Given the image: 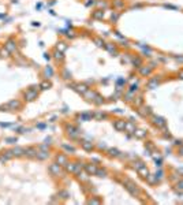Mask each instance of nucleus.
<instances>
[{"label":"nucleus","instance_id":"10","mask_svg":"<svg viewBox=\"0 0 183 205\" xmlns=\"http://www.w3.org/2000/svg\"><path fill=\"white\" fill-rule=\"evenodd\" d=\"M67 161H68L67 154H64V153H59V154H56V163H59L61 167H64Z\"/></svg>","mask_w":183,"mask_h":205},{"label":"nucleus","instance_id":"14","mask_svg":"<svg viewBox=\"0 0 183 205\" xmlns=\"http://www.w3.org/2000/svg\"><path fill=\"white\" fill-rule=\"evenodd\" d=\"M52 53H53V58H55V60L56 62H60L61 63V62L64 60V55H63V52L61 51H59V49L55 48L53 51H52Z\"/></svg>","mask_w":183,"mask_h":205},{"label":"nucleus","instance_id":"36","mask_svg":"<svg viewBox=\"0 0 183 205\" xmlns=\"http://www.w3.org/2000/svg\"><path fill=\"white\" fill-rule=\"evenodd\" d=\"M133 63H137V64H141V59H134V60H133Z\"/></svg>","mask_w":183,"mask_h":205},{"label":"nucleus","instance_id":"28","mask_svg":"<svg viewBox=\"0 0 183 205\" xmlns=\"http://www.w3.org/2000/svg\"><path fill=\"white\" fill-rule=\"evenodd\" d=\"M6 141L8 142V144H15L18 140H16V137H13V138H6Z\"/></svg>","mask_w":183,"mask_h":205},{"label":"nucleus","instance_id":"34","mask_svg":"<svg viewBox=\"0 0 183 205\" xmlns=\"http://www.w3.org/2000/svg\"><path fill=\"white\" fill-rule=\"evenodd\" d=\"M107 48H108V49H109V51L112 52V53H113V52H115V51H116V49H115V47H112V45H107Z\"/></svg>","mask_w":183,"mask_h":205},{"label":"nucleus","instance_id":"4","mask_svg":"<svg viewBox=\"0 0 183 205\" xmlns=\"http://www.w3.org/2000/svg\"><path fill=\"white\" fill-rule=\"evenodd\" d=\"M37 152H39V148L37 146H26L25 148V156L23 157H26V159H36Z\"/></svg>","mask_w":183,"mask_h":205},{"label":"nucleus","instance_id":"7","mask_svg":"<svg viewBox=\"0 0 183 205\" xmlns=\"http://www.w3.org/2000/svg\"><path fill=\"white\" fill-rule=\"evenodd\" d=\"M66 171L67 172H71V174H77L78 171H79V164H75V163H70V161H67L64 166Z\"/></svg>","mask_w":183,"mask_h":205},{"label":"nucleus","instance_id":"3","mask_svg":"<svg viewBox=\"0 0 183 205\" xmlns=\"http://www.w3.org/2000/svg\"><path fill=\"white\" fill-rule=\"evenodd\" d=\"M61 166L59 163H52L48 166V172L51 174L52 176H59L61 174Z\"/></svg>","mask_w":183,"mask_h":205},{"label":"nucleus","instance_id":"1","mask_svg":"<svg viewBox=\"0 0 183 205\" xmlns=\"http://www.w3.org/2000/svg\"><path fill=\"white\" fill-rule=\"evenodd\" d=\"M22 97H23V100L27 101V102L34 101V100L39 97V89H36V86H30L29 89L23 90Z\"/></svg>","mask_w":183,"mask_h":205},{"label":"nucleus","instance_id":"11","mask_svg":"<svg viewBox=\"0 0 183 205\" xmlns=\"http://www.w3.org/2000/svg\"><path fill=\"white\" fill-rule=\"evenodd\" d=\"M74 86L75 88H73V89H75L78 93H81V94H85V93L89 90V88H87L85 83H75Z\"/></svg>","mask_w":183,"mask_h":205},{"label":"nucleus","instance_id":"9","mask_svg":"<svg viewBox=\"0 0 183 205\" xmlns=\"http://www.w3.org/2000/svg\"><path fill=\"white\" fill-rule=\"evenodd\" d=\"M48 157H49V152L48 151H41V149H39L37 156H36V160L44 161V160H48Z\"/></svg>","mask_w":183,"mask_h":205},{"label":"nucleus","instance_id":"2","mask_svg":"<svg viewBox=\"0 0 183 205\" xmlns=\"http://www.w3.org/2000/svg\"><path fill=\"white\" fill-rule=\"evenodd\" d=\"M22 107H23L22 101L18 100V99H15V100H11V101L7 102L6 105H4V108L8 109V111H21Z\"/></svg>","mask_w":183,"mask_h":205},{"label":"nucleus","instance_id":"32","mask_svg":"<svg viewBox=\"0 0 183 205\" xmlns=\"http://www.w3.org/2000/svg\"><path fill=\"white\" fill-rule=\"evenodd\" d=\"M113 4H115V7H122L123 6V1H122V0H118V1H115Z\"/></svg>","mask_w":183,"mask_h":205},{"label":"nucleus","instance_id":"22","mask_svg":"<svg viewBox=\"0 0 183 205\" xmlns=\"http://www.w3.org/2000/svg\"><path fill=\"white\" fill-rule=\"evenodd\" d=\"M108 154L111 157H118L119 156V151L118 149H108Z\"/></svg>","mask_w":183,"mask_h":205},{"label":"nucleus","instance_id":"12","mask_svg":"<svg viewBox=\"0 0 183 205\" xmlns=\"http://www.w3.org/2000/svg\"><path fill=\"white\" fill-rule=\"evenodd\" d=\"M84 168L87 172V175H96L97 167L94 166V164H84Z\"/></svg>","mask_w":183,"mask_h":205},{"label":"nucleus","instance_id":"24","mask_svg":"<svg viewBox=\"0 0 183 205\" xmlns=\"http://www.w3.org/2000/svg\"><path fill=\"white\" fill-rule=\"evenodd\" d=\"M96 175H97V176H105V175H107V171L104 170V168H103V170H101V168H97Z\"/></svg>","mask_w":183,"mask_h":205},{"label":"nucleus","instance_id":"5","mask_svg":"<svg viewBox=\"0 0 183 205\" xmlns=\"http://www.w3.org/2000/svg\"><path fill=\"white\" fill-rule=\"evenodd\" d=\"M4 48H6L7 51L10 52V53H14V52L16 51V41H15L14 39L7 40L6 44H4Z\"/></svg>","mask_w":183,"mask_h":205},{"label":"nucleus","instance_id":"29","mask_svg":"<svg viewBox=\"0 0 183 205\" xmlns=\"http://www.w3.org/2000/svg\"><path fill=\"white\" fill-rule=\"evenodd\" d=\"M63 78H64V79H68V78H71V74L68 73L67 70H64L63 71Z\"/></svg>","mask_w":183,"mask_h":205},{"label":"nucleus","instance_id":"19","mask_svg":"<svg viewBox=\"0 0 183 205\" xmlns=\"http://www.w3.org/2000/svg\"><path fill=\"white\" fill-rule=\"evenodd\" d=\"M87 172H82V171H78L77 172V178L79 180H87Z\"/></svg>","mask_w":183,"mask_h":205},{"label":"nucleus","instance_id":"27","mask_svg":"<svg viewBox=\"0 0 183 205\" xmlns=\"http://www.w3.org/2000/svg\"><path fill=\"white\" fill-rule=\"evenodd\" d=\"M134 134L137 135V137H138V138L145 137V131H142V130H135V131H134Z\"/></svg>","mask_w":183,"mask_h":205},{"label":"nucleus","instance_id":"15","mask_svg":"<svg viewBox=\"0 0 183 205\" xmlns=\"http://www.w3.org/2000/svg\"><path fill=\"white\" fill-rule=\"evenodd\" d=\"M81 146L84 148L85 151H87V152H92L93 151V148H94V145L92 144L90 141H82V144H81Z\"/></svg>","mask_w":183,"mask_h":205},{"label":"nucleus","instance_id":"8","mask_svg":"<svg viewBox=\"0 0 183 205\" xmlns=\"http://www.w3.org/2000/svg\"><path fill=\"white\" fill-rule=\"evenodd\" d=\"M11 153H13V156L15 157V159H19V157H23L25 156V148L22 146H15L11 149Z\"/></svg>","mask_w":183,"mask_h":205},{"label":"nucleus","instance_id":"25","mask_svg":"<svg viewBox=\"0 0 183 205\" xmlns=\"http://www.w3.org/2000/svg\"><path fill=\"white\" fill-rule=\"evenodd\" d=\"M124 130H130L131 133H134L135 131V127H134V125L133 123H126V128Z\"/></svg>","mask_w":183,"mask_h":205},{"label":"nucleus","instance_id":"17","mask_svg":"<svg viewBox=\"0 0 183 205\" xmlns=\"http://www.w3.org/2000/svg\"><path fill=\"white\" fill-rule=\"evenodd\" d=\"M66 48H67V44H66L64 41L58 42V45H56V49H59V51H61V52H64Z\"/></svg>","mask_w":183,"mask_h":205},{"label":"nucleus","instance_id":"18","mask_svg":"<svg viewBox=\"0 0 183 205\" xmlns=\"http://www.w3.org/2000/svg\"><path fill=\"white\" fill-rule=\"evenodd\" d=\"M44 73H45V78H47V79H48V78H51L52 75H53V70H52L51 66H48V67L45 68Z\"/></svg>","mask_w":183,"mask_h":205},{"label":"nucleus","instance_id":"31","mask_svg":"<svg viewBox=\"0 0 183 205\" xmlns=\"http://www.w3.org/2000/svg\"><path fill=\"white\" fill-rule=\"evenodd\" d=\"M93 116H96V118H99V119H101V118H105V114H101V112H97V114H94Z\"/></svg>","mask_w":183,"mask_h":205},{"label":"nucleus","instance_id":"26","mask_svg":"<svg viewBox=\"0 0 183 205\" xmlns=\"http://www.w3.org/2000/svg\"><path fill=\"white\" fill-rule=\"evenodd\" d=\"M157 85H159L157 79H152V81H150V82H149V83H148V86H149V88H150V89H153V88H156V86H157Z\"/></svg>","mask_w":183,"mask_h":205},{"label":"nucleus","instance_id":"16","mask_svg":"<svg viewBox=\"0 0 183 205\" xmlns=\"http://www.w3.org/2000/svg\"><path fill=\"white\" fill-rule=\"evenodd\" d=\"M92 16H93L94 19H103V18H104V11L97 10V11H94L93 15H92Z\"/></svg>","mask_w":183,"mask_h":205},{"label":"nucleus","instance_id":"20","mask_svg":"<svg viewBox=\"0 0 183 205\" xmlns=\"http://www.w3.org/2000/svg\"><path fill=\"white\" fill-rule=\"evenodd\" d=\"M153 122H154V125L160 126V127H163V126L165 125V122H164L163 119H161V118H157V116H154V118H153Z\"/></svg>","mask_w":183,"mask_h":205},{"label":"nucleus","instance_id":"21","mask_svg":"<svg viewBox=\"0 0 183 205\" xmlns=\"http://www.w3.org/2000/svg\"><path fill=\"white\" fill-rule=\"evenodd\" d=\"M40 86H41V89H44V90H45V89H49V88L52 86V83L49 82L48 79H47V81H42V82L40 83Z\"/></svg>","mask_w":183,"mask_h":205},{"label":"nucleus","instance_id":"33","mask_svg":"<svg viewBox=\"0 0 183 205\" xmlns=\"http://www.w3.org/2000/svg\"><path fill=\"white\" fill-rule=\"evenodd\" d=\"M149 73H150V68H142L141 70V74H144V75L145 74H149Z\"/></svg>","mask_w":183,"mask_h":205},{"label":"nucleus","instance_id":"23","mask_svg":"<svg viewBox=\"0 0 183 205\" xmlns=\"http://www.w3.org/2000/svg\"><path fill=\"white\" fill-rule=\"evenodd\" d=\"M138 172L141 174L142 176H148V175H149V172H148V170H146V168H145V166H144V167H141V168H139V170H138Z\"/></svg>","mask_w":183,"mask_h":205},{"label":"nucleus","instance_id":"30","mask_svg":"<svg viewBox=\"0 0 183 205\" xmlns=\"http://www.w3.org/2000/svg\"><path fill=\"white\" fill-rule=\"evenodd\" d=\"M118 18H119V14H112V16H111V21H112V22H116V21H118Z\"/></svg>","mask_w":183,"mask_h":205},{"label":"nucleus","instance_id":"13","mask_svg":"<svg viewBox=\"0 0 183 205\" xmlns=\"http://www.w3.org/2000/svg\"><path fill=\"white\" fill-rule=\"evenodd\" d=\"M113 127H115L118 131H123V130L126 128V122L124 120H122V119H118V120L113 122Z\"/></svg>","mask_w":183,"mask_h":205},{"label":"nucleus","instance_id":"6","mask_svg":"<svg viewBox=\"0 0 183 205\" xmlns=\"http://www.w3.org/2000/svg\"><path fill=\"white\" fill-rule=\"evenodd\" d=\"M124 187L127 190H129L130 193H131L133 195H137L139 193V190H138V187H137V185H134V183H131L130 180H126L124 182Z\"/></svg>","mask_w":183,"mask_h":205},{"label":"nucleus","instance_id":"35","mask_svg":"<svg viewBox=\"0 0 183 205\" xmlns=\"http://www.w3.org/2000/svg\"><path fill=\"white\" fill-rule=\"evenodd\" d=\"M89 204H100V200H90Z\"/></svg>","mask_w":183,"mask_h":205}]
</instances>
